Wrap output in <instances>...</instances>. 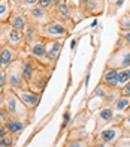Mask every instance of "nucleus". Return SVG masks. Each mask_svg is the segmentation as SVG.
Masks as SVG:
<instances>
[{"label":"nucleus","instance_id":"nucleus-1","mask_svg":"<svg viewBox=\"0 0 130 147\" xmlns=\"http://www.w3.org/2000/svg\"><path fill=\"white\" fill-rule=\"evenodd\" d=\"M3 93H5V99H6L5 108H6V111L9 113V116L14 117V119L21 120V122L30 123L31 119H33V113H31L27 107L21 102V99L18 98L17 93L11 87H6Z\"/></svg>","mask_w":130,"mask_h":147},{"label":"nucleus","instance_id":"nucleus-2","mask_svg":"<svg viewBox=\"0 0 130 147\" xmlns=\"http://www.w3.org/2000/svg\"><path fill=\"white\" fill-rule=\"evenodd\" d=\"M106 68H112V69H123L130 66V47L124 45V42L118 38L112 53L109 54L105 63Z\"/></svg>","mask_w":130,"mask_h":147},{"label":"nucleus","instance_id":"nucleus-3","mask_svg":"<svg viewBox=\"0 0 130 147\" xmlns=\"http://www.w3.org/2000/svg\"><path fill=\"white\" fill-rule=\"evenodd\" d=\"M53 72H54V69H51L49 66H45V65H42L41 62L36 60L35 74H33V77H31L30 83H29V89L42 95L48 81H49L51 75H53Z\"/></svg>","mask_w":130,"mask_h":147},{"label":"nucleus","instance_id":"nucleus-4","mask_svg":"<svg viewBox=\"0 0 130 147\" xmlns=\"http://www.w3.org/2000/svg\"><path fill=\"white\" fill-rule=\"evenodd\" d=\"M5 74H6V87H11L14 90L29 87L24 77H23V60H21V57L18 60H15L14 63H11L8 68H5Z\"/></svg>","mask_w":130,"mask_h":147},{"label":"nucleus","instance_id":"nucleus-5","mask_svg":"<svg viewBox=\"0 0 130 147\" xmlns=\"http://www.w3.org/2000/svg\"><path fill=\"white\" fill-rule=\"evenodd\" d=\"M41 39H67L70 36V30L60 21H49L48 24L37 27Z\"/></svg>","mask_w":130,"mask_h":147},{"label":"nucleus","instance_id":"nucleus-6","mask_svg":"<svg viewBox=\"0 0 130 147\" xmlns=\"http://www.w3.org/2000/svg\"><path fill=\"white\" fill-rule=\"evenodd\" d=\"M123 138V128L121 125H111L102 129L99 134L93 135V143H109L115 144L118 140Z\"/></svg>","mask_w":130,"mask_h":147},{"label":"nucleus","instance_id":"nucleus-7","mask_svg":"<svg viewBox=\"0 0 130 147\" xmlns=\"http://www.w3.org/2000/svg\"><path fill=\"white\" fill-rule=\"evenodd\" d=\"M24 12H25V17H27V23L36 26V27H41V26H45L49 21H53L51 12L41 8V6H33V8H30Z\"/></svg>","mask_w":130,"mask_h":147},{"label":"nucleus","instance_id":"nucleus-8","mask_svg":"<svg viewBox=\"0 0 130 147\" xmlns=\"http://www.w3.org/2000/svg\"><path fill=\"white\" fill-rule=\"evenodd\" d=\"M14 90V89H12ZM17 95H18V98L21 99V102L27 107V108L33 113L35 114V111H36V108H37V105H39V102H41V98H42V95L41 93H36V92H33V90H30L29 87H24V89H15L14 90Z\"/></svg>","mask_w":130,"mask_h":147},{"label":"nucleus","instance_id":"nucleus-9","mask_svg":"<svg viewBox=\"0 0 130 147\" xmlns=\"http://www.w3.org/2000/svg\"><path fill=\"white\" fill-rule=\"evenodd\" d=\"M27 54L31 56L33 59H36L37 62H41L42 65L45 66H49L51 69H55V65H53V62L48 59V54H47V48H45V42L43 39H41V41H37L36 44L30 45L27 48Z\"/></svg>","mask_w":130,"mask_h":147},{"label":"nucleus","instance_id":"nucleus-10","mask_svg":"<svg viewBox=\"0 0 130 147\" xmlns=\"http://www.w3.org/2000/svg\"><path fill=\"white\" fill-rule=\"evenodd\" d=\"M79 11H81L84 20L88 17H99L102 14H105V11H106V0H91L87 5L81 6Z\"/></svg>","mask_w":130,"mask_h":147},{"label":"nucleus","instance_id":"nucleus-11","mask_svg":"<svg viewBox=\"0 0 130 147\" xmlns=\"http://www.w3.org/2000/svg\"><path fill=\"white\" fill-rule=\"evenodd\" d=\"M115 111L112 110V107H103V108L97 113V117H96V123H94V131L91 135H96L99 134L102 129H105L108 125L112 123V119H114Z\"/></svg>","mask_w":130,"mask_h":147},{"label":"nucleus","instance_id":"nucleus-12","mask_svg":"<svg viewBox=\"0 0 130 147\" xmlns=\"http://www.w3.org/2000/svg\"><path fill=\"white\" fill-rule=\"evenodd\" d=\"M64 41H66V39H43L48 59L53 62V65H57V62H58V57L61 54Z\"/></svg>","mask_w":130,"mask_h":147},{"label":"nucleus","instance_id":"nucleus-13","mask_svg":"<svg viewBox=\"0 0 130 147\" xmlns=\"http://www.w3.org/2000/svg\"><path fill=\"white\" fill-rule=\"evenodd\" d=\"M8 24L11 26L12 29L23 32L24 27L27 26V17H25V12L23 9H18V8L14 6V11H12V14H11L9 20H8Z\"/></svg>","mask_w":130,"mask_h":147},{"label":"nucleus","instance_id":"nucleus-14","mask_svg":"<svg viewBox=\"0 0 130 147\" xmlns=\"http://www.w3.org/2000/svg\"><path fill=\"white\" fill-rule=\"evenodd\" d=\"M21 53L17 48H14V47L11 45H3L2 50H0V60H2V63L5 68H8V66L11 63H14L15 60H18L19 57H21Z\"/></svg>","mask_w":130,"mask_h":147},{"label":"nucleus","instance_id":"nucleus-15","mask_svg":"<svg viewBox=\"0 0 130 147\" xmlns=\"http://www.w3.org/2000/svg\"><path fill=\"white\" fill-rule=\"evenodd\" d=\"M100 84H105L106 87H111V89H120L118 86V75H117V69L112 68H106L103 69V74L100 77Z\"/></svg>","mask_w":130,"mask_h":147},{"label":"nucleus","instance_id":"nucleus-16","mask_svg":"<svg viewBox=\"0 0 130 147\" xmlns=\"http://www.w3.org/2000/svg\"><path fill=\"white\" fill-rule=\"evenodd\" d=\"M30 123H25V122H21V120H18V119H14V117H11L8 122L5 123L6 126V129H8V132L11 134V135H14L15 138H19V135L24 132V129L27 128Z\"/></svg>","mask_w":130,"mask_h":147},{"label":"nucleus","instance_id":"nucleus-17","mask_svg":"<svg viewBox=\"0 0 130 147\" xmlns=\"http://www.w3.org/2000/svg\"><path fill=\"white\" fill-rule=\"evenodd\" d=\"M23 36H24V41H25V45H27V48L30 45L36 44L37 41H41V36H39V32H37V27L33 24L27 23V26L24 27L23 30Z\"/></svg>","mask_w":130,"mask_h":147},{"label":"nucleus","instance_id":"nucleus-18","mask_svg":"<svg viewBox=\"0 0 130 147\" xmlns=\"http://www.w3.org/2000/svg\"><path fill=\"white\" fill-rule=\"evenodd\" d=\"M66 140H70V141H88V140H93V135L87 132L85 128H73L67 131Z\"/></svg>","mask_w":130,"mask_h":147},{"label":"nucleus","instance_id":"nucleus-19","mask_svg":"<svg viewBox=\"0 0 130 147\" xmlns=\"http://www.w3.org/2000/svg\"><path fill=\"white\" fill-rule=\"evenodd\" d=\"M88 119H90V111H88V110H81L72 120H70L69 129H73V128H85Z\"/></svg>","mask_w":130,"mask_h":147},{"label":"nucleus","instance_id":"nucleus-20","mask_svg":"<svg viewBox=\"0 0 130 147\" xmlns=\"http://www.w3.org/2000/svg\"><path fill=\"white\" fill-rule=\"evenodd\" d=\"M14 11V0H0V24L8 23Z\"/></svg>","mask_w":130,"mask_h":147},{"label":"nucleus","instance_id":"nucleus-21","mask_svg":"<svg viewBox=\"0 0 130 147\" xmlns=\"http://www.w3.org/2000/svg\"><path fill=\"white\" fill-rule=\"evenodd\" d=\"M126 0H106V15L108 17H115Z\"/></svg>","mask_w":130,"mask_h":147},{"label":"nucleus","instance_id":"nucleus-22","mask_svg":"<svg viewBox=\"0 0 130 147\" xmlns=\"http://www.w3.org/2000/svg\"><path fill=\"white\" fill-rule=\"evenodd\" d=\"M130 105V96H124V95H120L118 99L111 105L112 110L115 113H124L127 110V107Z\"/></svg>","mask_w":130,"mask_h":147},{"label":"nucleus","instance_id":"nucleus-23","mask_svg":"<svg viewBox=\"0 0 130 147\" xmlns=\"http://www.w3.org/2000/svg\"><path fill=\"white\" fill-rule=\"evenodd\" d=\"M117 75H118V86L121 89L123 86H126L130 81V66L123 69H117Z\"/></svg>","mask_w":130,"mask_h":147},{"label":"nucleus","instance_id":"nucleus-24","mask_svg":"<svg viewBox=\"0 0 130 147\" xmlns=\"http://www.w3.org/2000/svg\"><path fill=\"white\" fill-rule=\"evenodd\" d=\"M118 30H130V9L118 18Z\"/></svg>","mask_w":130,"mask_h":147},{"label":"nucleus","instance_id":"nucleus-25","mask_svg":"<svg viewBox=\"0 0 130 147\" xmlns=\"http://www.w3.org/2000/svg\"><path fill=\"white\" fill-rule=\"evenodd\" d=\"M18 141V138H15L14 135H11V134L8 132L6 135L0 140V147H14Z\"/></svg>","mask_w":130,"mask_h":147},{"label":"nucleus","instance_id":"nucleus-26","mask_svg":"<svg viewBox=\"0 0 130 147\" xmlns=\"http://www.w3.org/2000/svg\"><path fill=\"white\" fill-rule=\"evenodd\" d=\"M93 140H88V141H70V140H66L64 141V147H91Z\"/></svg>","mask_w":130,"mask_h":147},{"label":"nucleus","instance_id":"nucleus-27","mask_svg":"<svg viewBox=\"0 0 130 147\" xmlns=\"http://www.w3.org/2000/svg\"><path fill=\"white\" fill-rule=\"evenodd\" d=\"M121 128H123V137L130 138V116L124 117V120L121 123Z\"/></svg>","mask_w":130,"mask_h":147},{"label":"nucleus","instance_id":"nucleus-28","mask_svg":"<svg viewBox=\"0 0 130 147\" xmlns=\"http://www.w3.org/2000/svg\"><path fill=\"white\" fill-rule=\"evenodd\" d=\"M118 38L124 42V45L130 47V30H118Z\"/></svg>","mask_w":130,"mask_h":147},{"label":"nucleus","instance_id":"nucleus-29","mask_svg":"<svg viewBox=\"0 0 130 147\" xmlns=\"http://www.w3.org/2000/svg\"><path fill=\"white\" fill-rule=\"evenodd\" d=\"M70 110H66L64 111V114H63V122H61V131L63 129H66L67 126H69V123H70Z\"/></svg>","mask_w":130,"mask_h":147},{"label":"nucleus","instance_id":"nucleus-30","mask_svg":"<svg viewBox=\"0 0 130 147\" xmlns=\"http://www.w3.org/2000/svg\"><path fill=\"white\" fill-rule=\"evenodd\" d=\"M53 5H54V0H39V3H37V6H41V8L47 9V11L53 9Z\"/></svg>","mask_w":130,"mask_h":147},{"label":"nucleus","instance_id":"nucleus-31","mask_svg":"<svg viewBox=\"0 0 130 147\" xmlns=\"http://www.w3.org/2000/svg\"><path fill=\"white\" fill-rule=\"evenodd\" d=\"M9 119H11V116H9V113L6 111V108H0V125H5Z\"/></svg>","mask_w":130,"mask_h":147},{"label":"nucleus","instance_id":"nucleus-32","mask_svg":"<svg viewBox=\"0 0 130 147\" xmlns=\"http://www.w3.org/2000/svg\"><path fill=\"white\" fill-rule=\"evenodd\" d=\"M115 147H130V138H126V137H123L121 140H118L115 144Z\"/></svg>","mask_w":130,"mask_h":147},{"label":"nucleus","instance_id":"nucleus-33","mask_svg":"<svg viewBox=\"0 0 130 147\" xmlns=\"http://www.w3.org/2000/svg\"><path fill=\"white\" fill-rule=\"evenodd\" d=\"M6 89V74L5 71H0V93H3Z\"/></svg>","mask_w":130,"mask_h":147},{"label":"nucleus","instance_id":"nucleus-34","mask_svg":"<svg viewBox=\"0 0 130 147\" xmlns=\"http://www.w3.org/2000/svg\"><path fill=\"white\" fill-rule=\"evenodd\" d=\"M124 114H114V119H112V125H121L123 120H124Z\"/></svg>","mask_w":130,"mask_h":147},{"label":"nucleus","instance_id":"nucleus-35","mask_svg":"<svg viewBox=\"0 0 130 147\" xmlns=\"http://www.w3.org/2000/svg\"><path fill=\"white\" fill-rule=\"evenodd\" d=\"M120 92H121V95H124V96H130V81L126 86H123L120 89Z\"/></svg>","mask_w":130,"mask_h":147},{"label":"nucleus","instance_id":"nucleus-36","mask_svg":"<svg viewBox=\"0 0 130 147\" xmlns=\"http://www.w3.org/2000/svg\"><path fill=\"white\" fill-rule=\"evenodd\" d=\"M91 147H115V146L109 144V143H93Z\"/></svg>","mask_w":130,"mask_h":147},{"label":"nucleus","instance_id":"nucleus-37","mask_svg":"<svg viewBox=\"0 0 130 147\" xmlns=\"http://www.w3.org/2000/svg\"><path fill=\"white\" fill-rule=\"evenodd\" d=\"M6 134H8V129H6V126L5 125H0V140H2Z\"/></svg>","mask_w":130,"mask_h":147},{"label":"nucleus","instance_id":"nucleus-38","mask_svg":"<svg viewBox=\"0 0 130 147\" xmlns=\"http://www.w3.org/2000/svg\"><path fill=\"white\" fill-rule=\"evenodd\" d=\"M88 2H91V0H78V6H79V8H81V6L87 5Z\"/></svg>","mask_w":130,"mask_h":147},{"label":"nucleus","instance_id":"nucleus-39","mask_svg":"<svg viewBox=\"0 0 130 147\" xmlns=\"http://www.w3.org/2000/svg\"><path fill=\"white\" fill-rule=\"evenodd\" d=\"M124 116H130V105L127 107V110L124 111Z\"/></svg>","mask_w":130,"mask_h":147},{"label":"nucleus","instance_id":"nucleus-40","mask_svg":"<svg viewBox=\"0 0 130 147\" xmlns=\"http://www.w3.org/2000/svg\"><path fill=\"white\" fill-rule=\"evenodd\" d=\"M0 71H5V66H3V63H2V60H0Z\"/></svg>","mask_w":130,"mask_h":147},{"label":"nucleus","instance_id":"nucleus-41","mask_svg":"<svg viewBox=\"0 0 130 147\" xmlns=\"http://www.w3.org/2000/svg\"><path fill=\"white\" fill-rule=\"evenodd\" d=\"M61 147H64V146H61Z\"/></svg>","mask_w":130,"mask_h":147}]
</instances>
